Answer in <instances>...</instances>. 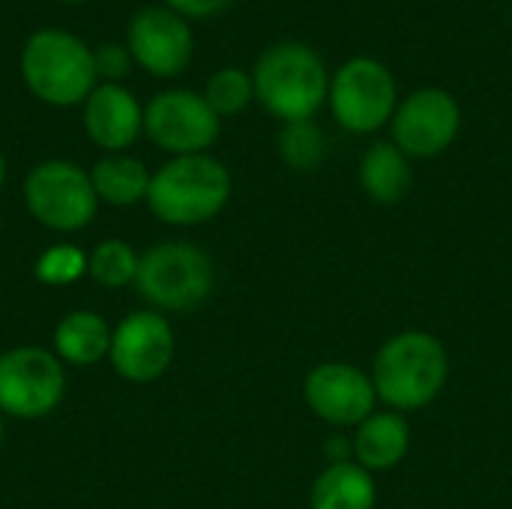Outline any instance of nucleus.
Wrapping results in <instances>:
<instances>
[{
  "label": "nucleus",
  "mask_w": 512,
  "mask_h": 509,
  "mask_svg": "<svg viewBox=\"0 0 512 509\" xmlns=\"http://www.w3.org/2000/svg\"><path fill=\"white\" fill-rule=\"evenodd\" d=\"M408 447H411V426L399 411H381L363 420L351 444L357 465H363L366 471L396 468L408 456Z\"/></svg>",
  "instance_id": "nucleus-16"
},
{
  "label": "nucleus",
  "mask_w": 512,
  "mask_h": 509,
  "mask_svg": "<svg viewBox=\"0 0 512 509\" xmlns=\"http://www.w3.org/2000/svg\"><path fill=\"white\" fill-rule=\"evenodd\" d=\"M450 375V357L438 336L402 330L390 336L372 363V384L390 411H420L432 405Z\"/></svg>",
  "instance_id": "nucleus-1"
},
{
  "label": "nucleus",
  "mask_w": 512,
  "mask_h": 509,
  "mask_svg": "<svg viewBox=\"0 0 512 509\" xmlns=\"http://www.w3.org/2000/svg\"><path fill=\"white\" fill-rule=\"evenodd\" d=\"M330 108L342 129L369 135L387 126L399 108L393 72L375 57H351L330 78Z\"/></svg>",
  "instance_id": "nucleus-8"
},
{
  "label": "nucleus",
  "mask_w": 512,
  "mask_h": 509,
  "mask_svg": "<svg viewBox=\"0 0 512 509\" xmlns=\"http://www.w3.org/2000/svg\"><path fill=\"white\" fill-rule=\"evenodd\" d=\"M276 150L291 171L309 174L327 159V135L315 120H294L279 129Z\"/></svg>",
  "instance_id": "nucleus-20"
},
{
  "label": "nucleus",
  "mask_w": 512,
  "mask_h": 509,
  "mask_svg": "<svg viewBox=\"0 0 512 509\" xmlns=\"http://www.w3.org/2000/svg\"><path fill=\"white\" fill-rule=\"evenodd\" d=\"M255 99L282 123L312 120L330 96V75L321 54L297 39L273 42L252 69Z\"/></svg>",
  "instance_id": "nucleus-2"
},
{
  "label": "nucleus",
  "mask_w": 512,
  "mask_h": 509,
  "mask_svg": "<svg viewBox=\"0 0 512 509\" xmlns=\"http://www.w3.org/2000/svg\"><path fill=\"white\" fill-rule=\"evenodd\" d=\"M132 54L126 45L117 42H102L93 51V66H96V78H105V84H117L129 69H132Z\"/></svg>",
  "instance_id": "nucleus-24"
},
{
  "label": "nucleus",
  "mask_w": 512,
  "mask_h": 509,
  "mask_svg": "<svg viewBox=\"0 0 512 509\" xmlns=\"http://www.w3.org/2000/svg\"><path fill=\"white\" fill-rule=\"evenodd\" d=\"M84 132L105 153H126L144 132V108L120 84H96L84 99Z\"/></svg>",
  "instance_id": "nucleus-14"
},
{
  "label": "nucleus",
  "mask_w": 512,
  "mask_h": 509,
  "mask_svg": "<svg viewBox=\"0 0 512 509\" xmlns=\"http://www.w3.org/2000/svg\"><path fill=\"white\" fill-rule=\"evenodd\" d=\"M90 180H93V192L99 204L132 207L138 201H147L150 171L141 159L129 153H105L90 168Z\"/></svg>",
  "instance_id": "nucleus-18"
},
{
  "label": "nucleus",
  "mask_w": 512,
  "mask_h": 509,
  "mask_svg": "<svg viewBox=\"0 0 512 509\" xmlns=\"http://www.w3.org/2000/svg\"><path fill=\"white\" fill-rule=\"evenodd\" d=\"M126 48L144 72L156 78H174L189 66L195 42L183 15L168 6H144L129 21Z\"/></svg>",
  "instance_id": "nucleus-12"
},
{
  "label": "nucleus",
  "mask_w": 512,
  "mask_h": 509,
  "mask_svg": "<svg viewBox=\"0 0 512 509\" xmlns=\"http://www.w3.org/2000/svg\"><path fill=\"white\" fill-rule=\"evenodd\" d=\"M63 3H84V0H63Z\"/></svg>",
  "instance_id": "nucleus-28"
},
{
  "label": "nucleus",
  "mask_w": 512,
  "mask_h": 509,
  "mask_svg": "<svg viewBox=\"0 0 512 509\" xmlns=\"http://www.w3.org/2000/svg\"><path fill=\"white\" fill-rule=\"evenodd\" d=\"M3 183H6V159L0 153V189H3Z\"/></svg>",
  "instance_id": "nucleus-26"
},
{
  "label": "nucleus",
  "mask_w": 512,
  "mask_h": 509,
  "mask_svg": "<svg viewBox=\"0 0 512 509\" xmlns=\"http://www.w3.org/2000/svg\"><path fill=\"white\" fill-rule=\"evenodd\" d=\"M114 327L93 309H75L54 327V354L63 366H96L108 360Z\"/></svg>",
  "instance_id": "nucleus-15"
},
{
  "label": "nucleus",
  "mask_w": 512,
  "mask_h": 509,
  "mask_svg": "<svg viewBox=\"0 0 512 509\" xmlns=\"http://www.w3.org/2000/svg\"><path fill=\"white\" fill-rule=\"evenodd\" d=\"M231 198V174L210 153L174 156L150 174V213L177 228H192L216 219Z\"/></svg>",
  "instance_id": "nucleus-3"
},
{
  "label": "nucleus",
  "mask_w": 512,
  "mask_h": 509,
  "mask_svg": "<svg viewBox=\"0 0 512 509\" xmlns=\"http://www.w3.org/2000/svg\"><path fill=\"white\" fill-rule=\"evenodd\" d=\"M138 261H141V255L126 240H102L87 255V276L105 291L129 288V285H135Z\"/></svg>",
  "instance_id": "nucleus-21"
},
{
  "label": "nucleus",
  "mask_w": 512,
  "mask_h": 509,
  "mask_svg": "<svg viewBox=\"0 0 512 509\" xmlns=\"http://www.w3.org/2000/svg\"><path fill=\"white\" fill-rule=\"evenodd\" d=\"M219 129L222 117L192 90H162L144 105V135L171 156L207 153Z\"/></svg>",
  "instance_id": "nucleus-9"
},
{
  "label": "nucleus",
  "mask_w": 512,
  "mask_h": 509,
  "mask_svg": "<svg viewBox=\"0 0 512 509\" xmlns=\"http://www.w3.org/2000/svg\"><path fill=\"white\" fill-rule=\"evenodd\" d=\"M357 177L363 192L378 204H399L414 186L411 159L393 141L372 144L360 159Z\"/></svg>",
  "instance_id": "nucleus-17"
},
{
  "label": "nucleus",
  "mask_w": 512,
  "mask_h": 509,
  "mask_svg": "<svg viewBox=\"0 0 512 509\" xmlns=\"http://www.w3.org/2000/svg\"><path fill=\"white\" fill-rule=\"evenodd\" d=\"M231 3L234 0H165V6L183 18H213L222 15Z\"/></svg>",
  "instance_id": "nucleus-25"
},
{
  "label": "nucleus",
  "mask_w": 512,
  "mask_h": 509,
  "mask_svg": "<svg viewBox=\"0 0 512 509\" xmlns=\"http://www.w3.org/2000/svg\"><path fill=\"white\" fill-rule=\"evenodd\" d=\"M306 405L315 417L330 426H360L375 414V384L372 375L354 363H321L306 375L303 384Z\"/></svg>",
  "instance_id": "nucleus-13"
},
{
  "label": "nucleus",
  "mask_w": 512,
  "mask_h": 509,
  "mask_svg": "<svg viewBox=\"0 0 512 509\" xmlns=\"http://www.w3.org/2000/svg\"><path fill=\"white\" fill-rule=\"evenodd\" d=\"M36 282L48 288H63L87 276V252L75 243H54L33 261Z\"/></svg>",
  "instance_id": "nucleus-23"
},
{
  "label": "nucleus",
  "mask_w": 512,
  "mask_h": 509,
  "mask_svg": "<svg viewBox=\"0 0 512 509\" xmlns=\"http://www.w3.org/2000/svg\"><path fill=\"white\" fill-rule=\"evenodd\" d=\"M27 213L54 234L84 231L99 210L90 171L69 159H45L24 177Z\"/></svg>",
  "instance_id": "nucleus-6"
},
{
  "label": "nucleus",
  "mask_w": 512,
  "mask_h": 509,
  "mask_svg": "<svg viewBox=\"0 0 512 509\" xmlns=\"http://www.w3.org/2000/svg\"><path fill=\"white\" fill-rule=\"evenodd\" d=\"M174 327L162 312H129L111 333L108 363L123 381L150 384L162 378L174 360Z\"/></svg>",
  "instance_id": "nucleus-11"
},
{
  "label": "nucleus",
  "mask_w": 512,
  "mask_h": 509,
  "mask_svg": "<svg viewBox=\"0 0 512 509\" xmlns=\"http://www.w3.org/2000/svg\"><path fill=\"white\" fill-rule=\"evenodd\" d=\"M216 285L213 258L186 240L150 246L138 261L135 291L153 312H192Z\"/></svg>",
  "instance_id": "nucleus-5"
},
{
  "label": "nucleus",
  "mask_w": 512,
  "mask_h": 509,
  "mask_svg": "<svg viewBox=\"0 0 512 509\" xmlns=\"http://www.w3.org/2000/svg\"><path fill=\"white\" fill-rule=\"evenodd\" d=\"M378 489L372 471L357 462L330 465L312 486V509H375Z\"/></svg>",
  "instance_id": "nucleus-19"
},
{
  "label": "nucleus",
  "mask_w": 512,
  "mask_h": 509,
  "mask_svg": "<svg viewBox=\"0 0 512 509\" xmlns=\"http://www.w3.org/2000/svg\"><path fill=\"white\" fill-rule=\"evenodd\" d=\"M66 396V366L54 351L21 345L0 354V414L15 420H42Z\"/></svg>",
  "instance_id": "nucleus-7"
},
{
  "label": "nucleus",
  "mask_w": 512,
  "mask_h": 509,
  "mask_svg": "<svg viewBox=\"0 0 512 509\" xmlns=\"http://www.w3.org/2000/svg\"><path fill=\"white\" fill-rule=\"evenodd\" d=\"M393 144L408 159L441 156L462 129V108L441 87H420L393 114Z\"/></svg>",
  "instance_id": "nucleus-10"
},
{
  "label": "nucleus",
  "mask_w": 512,
  "mask_h": 509,
  "mask_svg": "<svg viewBox=\"0 0 512 509\" xmlns=\"http://www.w3.org/2000/svg\"><path fill=\"white\" fill-rule=\"evenodd\" d=\"M207 99V105L219 114V117H234L240 111L249 108V102L255 99V84L252 75L240 66H225L216 69L207 78V87L201 93Z\"/></svg>",
  "instance_id": "nucleus-22"
},
{
  "label": "nucleus",
  "mask_w": 512,
  "mask_h": 509,
  "mask_svg": "<svg viewBox=\"0 0 512 509\" xmlns=\"http://www.w3.org/2000/svg\"><path fill=\"white\" fill-rule=\"evenodd\" d=\"M0 444H3V414H0Z\"/></svg>",
  "instance_id": "nucleus-27"
},
{
  "label": "nucleus",
  "mask_w": 512,
  "mask_h": 509,
  "mask_svg": "<svg viewBox=\"0 0 512 509\" xmlns=\"http://www.w3.org/2000/svg\"><path fill=\"white\" fill-rule=\"evenodd\" d=\"M21 75L36 99L45 105L69 108L84 105L96 87L93 51L66 30H36L21 48Z\"/></svg>",
  "instance_id": "nucleus-4"
}]
</instances>
